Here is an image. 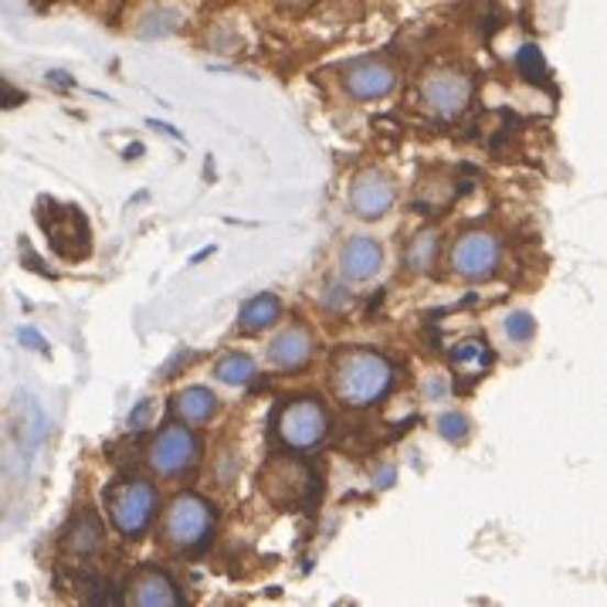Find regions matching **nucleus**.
I'll return each instance as SVG.
<instances>
[{
  "label": "nucleus",
  "mask_w": 607,
  "mask_h": 607,
  "mask_svg": "<svg viewBox=\"0 0 607 607\" xmlns=\"http://www.w3.org/2000/svg\"><path fill=\"white\" fill-rule=\"evenodd\" d=\"M394 380L390 360L374 350H343L333 363V390L350 408H371Z\"/></svg>",
  "instance_id": "obj_1"
},
{
  "label": "nucleus",
  "mask_w": 607,
  "mask_h": 607,
  "mask_svg": "<svg viewBox=\"0 0 607 607\" xmlns=\"http://www.w3.org/2000/svg\"><path fill=\"white\" fill-rule=\"evenodd\" d=\"M214 516L200 496H177L164 519V540L177 550H194L211 533Z\"/></svg>",
  "instance_id": "obj_2"
},
{
  "label": "nucleus",
  "mask_w": 607,
  "mask_h": 607,
  "mask_svg": "<svg viewBox=\"0 0 607 607\" xmlns=\"http://www.w3.org/2000/svg\"><path fill=\"white\" fill-rule=\"evenodd\" d=\"M153 509H156V493H153V485L140 478L119 482L109 493V516L123 537H140L153 519Z\"/></svg>",
  "instance_id": "obj_3"
},
{
  "label": "nucleus",
  "mask_w": 607,
  "mask_h": 607,
  "mask_svg": "<svg viewBox=\"0 0 607 607\" xmlns=\"http://www.w3.org/2000/svg\"><path fill=\"white\" fill-rule=\"evenodd\" d=\"M327 411H322V404L312 400V397H299L293 404H286L278 415V438L289 444L296 452H306V449H316V444L327 438Z\"/></svg>",
  "instance_id": "obj_4"
},
{
  "label": "nucleus",
  "mask_w": 607,
  "mask_h": 607,
  "mask_svg": "<svg viewBox=\"0 0 607 607\" xmlns=\"http://www.w3.org/2000/svg\"><path fill=\"white\" fill-rule=\"evenodd\" d=\"M52 205V200H48ZM37 221H42L52 249L62 255V258H82L89 255V224L86 218L78 214V208H55L45 214V208L37 211Z\"/></svg>",
  "instance_id": "obj_5"
},
{
  "label": "nucleus",
  "mask_w": 607,
  "mask_h": 607,
  "mask_svg": "<svg viewBox=\"0 0 607 607\" xmlns=\"http://www.w3.org/2000/svg\"><path fill=\"white\" fill-rule=\"evenodd\" d=\"M452 268L455 275L468 282H485L493 278L499 268V241L485 231H468L455 241L452 249Z\"/></svg>",
  "instance_id": "obj_6"
},
{
  "label": "nucleus",
  "mask_w": 607,
  "mask_h": 607,
  "mask_svg": "<svg viewBox=\"0 0 607 607\" xmlns=\"http://www.w3.org/2000/svg\"><path fill=\"white\" fill-rule=\"evenodd\" d=\"M197 455H200V444H197L194 431L180 428V424L164 428L156 434V441L150 444V465L159 475H180V472L194 468Z\"/></svg>",
  "instance_id": "obj_7"
},
{
  "label": "nucleus",
  "mask_w": 607,
  "mask_h": 607,
  "mask_svg": "<svg viewBox=\"0 0 607 607\" xmlns=\"http://www.w3.org/2000/svg\"><path fill=\"white\" fill-rule=\"evenodd\" d=\"M421 96L438 115H459L472 99V82H468V75H462V71L438 68L424 78Z\"/></svg>",
  "instance_id": "obj_8"
},
{
  "label": "nucleus",
  "mask_w": 607,
  "mask_h": 607,
  "mask_svg": "<svg viewBox=\"0 0 607 607\" xmlns=\"http://www.w3.org/2000/svg\"><path fill=\"white\" fill-rule=\"evenodd\" d=\"M394 205V180L384 170H363L350 187V208L356 218H384Z\"/></svg>",
  "instance_id": "obj_9"
},
{
  "label": "nucleus",
  "mask_w": 607,
  "mask_h": 607,
  "mask_svg": "<svg viewBox=\"0 0 607 607\" xmlns=\"http://www.w3.org/2000/svg\"><path fill=\"white\" fill-rule=\"evenodd\" d=\"M343 86L353 99H380L397 86V71L387 62H360L343 75Z\"/></svg>",
  "instance_id": "obj_10"
},
{
  "label": "nucleus",
  "mask_w": 607,
  "mask_h": 607,
  "mask_svg": "<svg viewBox=\"0 0 607 607\" xmlns=\"http://www.w3.org/2000/svg\"><path fill=\"white\" fill-rule=\"evenodd\" d=\"M384 265V249L377 245L374 238H353L346 241V249L340 255V272L350 282H367L380 272Z\"/></svg>",
  "instance_id": "obj_11"
},
{
  "label": "nucleus",
  "mask_w": 607,
  "mask_h": 607,
  "mask_svg": "<svg viewBox=\"0 0 607 607\" xmlns=\"http://www.w3.org/2000/svg\"><path fill=\"white\" fill-rule=\"evenodd\" d=\"M309 356H312V336H309L306 327L282 330L272 340V346H268V360L275 363V367H282V371H299Z\"/></svg>",
  "instance_id": "obj_12"
},
{
  "label": "nucleus",
  "mask_w": 607,
  "mask_h": 607,
  "mask_svg": "<svg viewBox=\"0 0 607 607\" xmlns=\"http://www.w3.org/2000/svg\"><path fill=\"white\" fill-rule=\"evenodd\" d=\"M130 600L136 607H174V604H180V594H177V587L167 574L140 571L130 584Z\"/></svg>",
  "instance_id": "obj_13"
},
{
  "label": "nucleus",
  "mask_w": 607,
  "mask_h": 607,
  "mask_svg": "<svg viewBox=\"0 0 607 607\" xmlns=\"http://www.w3.org/2000/svg\"><path fill=\"white\" fill-rule=\"evenodd\" d=\"M452 367L465 374L468 380H478L485 371L493 367V350L485 340H465L452 350Z\"/></svg>",
  "instance_id": "obj_14"
},
{
  "label": "nucleus",
  "mask_w": 607,
  "mask_h": 607,
  "mask_svg": "<svg viewBox=\"0 0 607 607\" xmlns=\"http://www.w3.org/2000/svg\"><path fill=\"white\" fill-rule=\"evenodd\" d=\"M174 408H177V415H180L187 424H205V421H211V415H214V408H218V400H214V394H211L208 387H187V390L177 394Z\"/></svg>",
  "instance_id": "obj_15"
},
{
  "label": "nucleus",
  "mask_w": 607,
  "mask_h": 607,
  "mask_svg": "<svg viewBox=\"0 0 607 607\" xmlns=\"http://www.w3.org/2000/svg\"><path fill=\"white\" fill-rule=\"evenodd\" d=\"M278 312H282V302H278L272 293H262V296L249 299L245 309L238 312V327L249 330V333L265 330V327H272V322L278 319Z\"/></svg>",
  "instance_id": "obj_16"
},
{
  "label": "nucleus",
  "mask_w": 607,
  "mask_h": 607,
  "mask_svg": "<svg viewBox=\"0 0 607 607\" xmlns=\"http://www.w3.org/2000/svg\"><path fill=\"white\" fill-rule=\"evenodd\" d=\"M65 547L78 556H86V553H96L102 547V526L92 512H82L75 522H71V530L65 537Z\"/></svg>",
  "instance_id": "obj_17"
},
{
  "label": "nucleus",
  "mask_w": 607,
  "mask_h": 607,
  "mask_svg": "<svg viewBox=\"0 0 607 607\" xmlns=\"http://www.w3.org/2000/svg\"><path fill=\"white\" fill-rule=\"evenodd\" d=\"M214 377H218L221 384H231V387L249 384V380L255 377V360L245 356V353H228L224 360H218Z\"/></svg>",
  "instance_id": "obj_18"
},
{
  "label": "nucleus",
  "mask_w": 607,
  "mask_h": 607,
  "mask_svg": "<svg viewBox=\"0 0 607 607\" xmlns=\"http://www.w3.org/2000/svg\"><path fill=\"white\" fill-rule=\"evenodd\" d=\"M503 330H506V336H509L512 343H530L533 333H537V319H533L530 312H509Z\"/></svg>",
  "instance_id": "obj_19"
},
{
  "label": "nucleus",
  "mask_w": 607,
  "mask_h": 607,
  "mask_svg": "<svg viewBox=\"0 0 607 607\" xmlns=\"http://www.w3.org/2000/svg\"><path fill=\"white\" fill-rule=\"evenodd\" d=\"M434 255H438V234H421L408 252V265L415 272H424L434 262Z\"/></svg>",
  "instance_id": "obj_20"
},
{
  "label": "nucleus",
  "mask_w": 607,
  "mask_h": 607,
  "mask_svg": "<svg viewBox=\"0 0 607 607\" xmlns=\"http://www.w3.org/2000/svg\"><path fill=\"white\" fill-rule=\"evenodd\" d=\"M438 431H441V438H449V441H465L468 438V418L449 411V415L438 418Z\"/></svg>",
  "instance_id": "obj_21"
},
{
  "label": "nucleus",
  "mask_w": 607,
  "mask_h": 607,
  "mask_svg": "<svg viewBox=\"0 0 607 607\" xmlns=\"http://www.w3.org/2000/svg\"><path fill=\"white\" fill-rule=\"evenodd\" d=\"M519 68H522L526 78H540V75H543V55H540L537 45H526V48L519 52Z\"/></svg>",
  "instance_id": "obj_22"
},
{
  "label": "nucleus",
  "mask_w": 607,
  "mask_h": 607,
  "mask_svg": "<svg viewBox=\"0 0 607 607\" xmlns=\"http://www.w3.org/2000/svg\"><path fill=\"white\" fill-rule=\"evenodd\" d=\"M390 482H394V468L390 465H380L374 472V485H377V489H390Z\"/></svg>",
  "instance_id": "obj_23"
},
{
  "label": "nucleus",
  "mask_w": 607,
  "mask_h": 607,
  "mask_svg": "<svg viewBox=\"0 0 607 607\" xmlns=\"http://www.w3.org/2000/svg\"><path fill=\"white\" fill-rule=\"evenodd\" d=\"M18 340H21V343H27L31 350H45V340L37 336L34 330H21V333H18Z\"/></svg>",
  "instance_id": "obj_24"
},
{
  "label": "nucleus",
  "mask_w": 607,
  "mask_h": 607,
  "mask_svg": "<svg viewBox=\"0 0 607 607\" xmlns=\"http://www.w3.org/2000/svg\"><path fill=\"white\" fill-rule=\"evenodd\" d=\"M146 415H150V400H143L140 408H136V411L130 415V428H140V424L146 421Z\"/></svg>",
  "instance_id": "obj_25"
},
{
  "label": "nucleus",
  "mask_w": 607,
  "mask_h": 607,
  "mask_svg": "<svg viewBox=\"0 0 607 607\" xmlns=\"http://www.w3.org/2000/svg\"><path fill=\"white\" fill-rule=\"evenodd\" d=\"M424 394H428V397H441V394H444V380L434 377L431 384H424Z\"/></svg>",
  "instance_id": "obj_26"
}]
</instances>
